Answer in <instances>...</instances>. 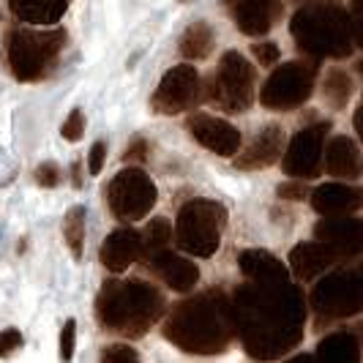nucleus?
<instances>
[{"label":"nucleus","mask_w":363,"mask_h":363,"mask_svg":"<svg viewBox=\"0 0 363 363\" xmlns=\"http://www.w3.org/2000/svg\"><path fill=\"white\" fill-rule=\"evenodd\" d=\"M235 333L246 352L259 361H273L290 352L303 339L306 298L292 281L284 284H240L230 298Z\"/></svg>","instance_id":"nucleus-1"},{"label":"nucleus","mask_w":363,"mask_h":363,"mask_svg":"<svg viewBox=\"0 0 363 363\" xmlns=\"http://www.w3.org/2000/svg\"><path fill=\"white\" fill-rule=\"evenodd\" d=\"M164 336L183 352L213 355L227 350L235 339L233 306L221 290L200 292L169 311Z\"/></svg>","instance_id":"nucleus-2"},{"label":"nucleus","mask_w":363,"mask_h":363,"mask_svg":"<svg viewBox=\"0 0 363 363\" xmlns=\"http://www.w3.org/2000/svg\"><path fill=\"white\" fill-rule=\"evenodd\" d=\"M96 314L107 330L140 339L164 314V298L145 281H107L96 298Z\"/></svg>","instance_id":"nucleus-3"},{"label":"nucleus","mask_w":363,"mask_h":363,"mask_svg":"<svg viewBox=\"0 0 363 363\" xmlns=\"http://www.w3.org/2000/svg\"><path fill=\"white\" fill-rule=\"evenodd\" d=\"M298 50L311 57H336L342 60L355 50L352 25L345 9L330 3H309L295 11L290 22Z\"/></svg>","instance_id":"nucleus-4"},{"label":"nucleus","mask_w":363,"mask_h":363,"mask_svg":"<svg viewBox=\"0 0 363 363\" xmlns=\"http://www.w3.org/2000/svg\"><path fill=\"white\" fill-rule=\"evenodd\" d=\"M66 47V30H28L9 33V66L19 82H36L52 72L57 55Z\"/></svg>","instance_id":"nucleus-5"},{"label":"nucleus","mask_w":363,"mask_h":363,"mask_svg":"<svg viewBox=\"0 0 363 363\" xmlns=\"http://www.w3.org/2000/svg\"><path fill=\"white\" fill-rule=\"evenodd\" d=\"M224 224H227V208L221 202L194 197L181 208L172 238L189 255L213 257L221 246Z\"/></svg>","instance_id":"nucleus-6"},{"label":"nucleus","mask_w":363,"mask_h":363,"mask_svg":"<svg viewBox=\"0 0 363 363\" xmlns=\"http://www.w3.org/2000/svg\"><path fill=\"white\" fill-rule=\"evenodd\" d=\"M205 99L224 112H246L255 104V66L240 52H227L208 82Z\"/></svg>","instance_id":"nucleus-7"},{"label":"nucleus","mask_w":363,"mask_h":363,"mask_svg":"<svg viewBox=\"0 0 363 363\" xmlns=\"http://www.w3.org/2000/svg\"><path fill=\"white\" fill-rule=\"evenodd\" d=\"M314 79H317L314 63H306V60L284 63L265 79L259 91V104L265 109H279V112L301 107L303 101H309Z\"/></svg>","instance_id":"nucleus-8"},{"label":"nucleus","mask_w":363,"mask_h":363,"mask_svg":"<svg viewBox=\"0 0 363 363\" xmlns=\"http://www.w3.org/2000/svg\"><path fill=\"white\" fill-rule=\"evenodd\" d=\"M361 271L350 268L325 276L314 290H311V306L317 311L320 325L330 320H345L361 311Z\"/></svg>","instance_id":"nucleus-9"},{"label":"nucleus","mask_w":363,"mask_h":363,"mask_svg":"<svg viewBox=\"0 0 363 363\" xmlns=\"http://www.w3.org/2000/svg\"><path fill=\"white\" fill-rule=\"evenodd\" d=\"M156 183L147 178V172L137 167H126L118 172L107 186V202L115 218L121 221H140L145 218L156 205Z\"/></svg>","instance_id":"nucleus-10"},{"label":"nucleus","mask_w":363,"mask_h":363,"mask_svg":"<svg viewBox=\"0 0 363 363\" xmlns=\"http://www.w3.org/2000/svg\"><path fill=\"white\" fill-rule=\"evenodd\" d=\"M330 123H317V126L301 128L290 140V145L281 150V169L292 178H314L320 175L323 164V143L328 137Z\"/></svg>","instance_id":"nucleus-11"},{"label":"nucleus","mask_w":363,"mask_h":363,"mask_svg":"<svg viewBox=\"0 0 363 363\" xmlns=\"http://www.w3.org/2000/svg\"><path fill=\"white\" fill-rule=\"evenodd\" d=\"M200 96V74L191 63H181L162 77L159 88L150 99V107L159 115H178L189 109Z\"/></svg>","instance_id":"nucleus-12"},{"label":"nucleus","mask_w":363,"mask_h":363,"mask_svg":"<svg viewBox=\"0 0 363 363\" xmlns=\"http://www.w3.org/2000/svg\"><path fill=\"white\" fill-rule=\"evenodd\" d=\"M186 128L191 131V137L200 145H205L208 150L218 153V156H235L238 150H240V131L233 123L221 121V118L197 112V115L189 118Z\"/></svg>","instance_id":"nucleus-13"},{"label":"nucleus","mask_w":363,"mask_h":363,"mask_svg":"<svg viewBox=\"0 0 363 363\" xmlns=\"http://www.w3.org/2000/svg\"><path fill=\"white\" fill-rule=\"evenodd\" d=\"M342 259H350V257L342 249L325 243V240L298 243L290 252V271L298 281H311V279H317L320 273L328 271L336 262H342Z\"/></svg>","instance_id":"nucleus-14"},{"label":"nucleus","mask_w":363,"mask_h":363,"mask_svg":"<svg viewBox=\"0 0 363 363\" xmlns=\"http://www.w3.org/2000/svg\"><path fill=\"white\" fill-rule=\"evenodd\" d=\"M246 36H265L281 17V0H224Z\"/></svg>","instance_id":"nucleus-15"},{"label":"nucleus","mask_w":363,"mask_h":363,"mask_svg":"<svg viewBox=\"0 0 363 363\" xmlns=\"http://www.w3.org/2000/svg\"><path fill=\"white\" fill-rule=\"evenodd\" d=\"M147 262H150L153 273L162 279L169 290H175V292H191L194 290V284L200 281L197 265H194L191 259H186V257L172 255L169 249H162V252L150 255L147 257Z\"/></svg>","instance_id":"nucleus-16"},{"label":"nucleus","mask_w":363,"mask_h":363,"mask_svg":"<svg viewBox=\"0 0 363 363\" xmlns=\"http://www.w3.org/2000/svg\"><path fill=\"white\" fill-rule=\"evenodd\" d=\"M101 262L112 273H123L143 257V235L137 230H115L101 246Z\"/></svg>","instance_id":"nucleus-17"},{"label":"nucleus","mask_w":363,"mask_h":363,"mask_svg":"<svg viewBox=\"0 0 363 363\" xmlns=\"http://www.w3.org/2000/svg\"><path fill=\"white\" fill-rule=\"evenodd\" d=\"M281 150H284V128L265 126V131L252 145L235 153V167L238 169H265V167L279 162Z\"/></svg>","instance_id":"nucleus-18"},{"label":"nucleus","mask_w":363,"mask_h":363,"mask_svg":"<svg viewBox=\"0 0 363 363\" xmlns=\"http://www.w3.org/2000/svg\"><path fill=\"white\" fill-rule=\"evenodd\" d=\"M314 238L342 249L347 257H358L361 252V218L355 216H325L314 227Z\"/></svg>","instance_id":"nucleus-19"},{"label":"nucleus","mask_w":363,"mask_h":363,"mask_svg":"<svg viewBox=\"0 0 363 363\" xmlns=\"http://www.w3.org/2000/svg\"><path fill=\"white\" fill-rule=\"evenodd\" d=\"M238 265H240V273L249 281H257V284H284V281H290V271L265 249L240 252Z\"/></svg>","instance_id":"nucleus-20"},{"label":"nucleus","mask_w":363,"mask_h":363,"mask_svg":"<svg viewBox=\"0 0 363 363\" xmlns=\"http://www.w3.org/2000/svg\"><path fill=\"white\" fill-rule=\"evenodd\" d=\"M311 205L323 216H347L361 208V191L345 183H325L311 191Z\"/></svg>","instance_id":"nucleus-21"},{"label":"nucleus","mask_w":363,"mask_h":363,"mask_svg":"<svg viewBox=\"0 0 363 363\" xmlns=\"http://www.w3.org/2000/svg\"><path fill=\"white\" fill-rule=\"evenodd\" d=\"M325 172L336 178H350L355 181L361 175V150L358 143L350 137H333L325 147Z\"/></svg>","instance_id":"nucleus-22"},{"label":"nucleus","mask_w":363,"mask_h":363,"mask_svg":"<svg viewBox=\"0 0 363 363\" xmlns=\"http://www.w3.org/2000/svg\"><path fill=\"white\" fill-rule=\"evenodd\" d=\"M11 14L28 25H55L66 14L69 0H6Z\"/></svg>","instance_id":"nucleus-23"},{"label":"nucleus","mask_w":363,"mask_h":363,"mask_svg":"<svg viewBox=\"0 0 363 363\" xmlns=\"http://www.w3.org/2000/svg\"><path fill=\"white\" fill-rule=\"evenodd\" d=\"M317 358H325L330 363H358V336L352 333H330L317 345Z\"/></svg>","instance_id":"nucleus-24"},{"label":"nucleus","mask_w":363,"mask_h":363,"mask_svg":"<svg viewBox=\"0 0 363 363\" xmlns=\"http://www.w3.org/2000/svg\"><path fill=\"white\" fill-rule=\"evenodd\" d=\"M213 30L208 22H191L181 36V52L186 60H205L208 55L213 52Z\"/></svg>","instance_id":"nucleus-25"},{"label":"nucleus","mask_w":363,"mask_h":363,"mask_svg":"<svg viewBox=\"0 0 363 363\" xmlns=\"http://www.w3.org/2000/svg\"><path fill=\"white\" fill-rule=\"evenodd\" d=\"M63 238H66L72 255L82 259V249H85V208L82 205L69 208V213L63 218Z\"/></svg>","instance_id":"nucleus-26"},{"label":"nucleus","mask_w":363,"mask_h":363,"mask_svg":"<svg viewBox=\"0 0 363 363\" xmlns=\"http://www.w3.org/2000/svg\"><path fill=\"white\" fill-rule=\"evenodd\" d=\"M350 93H352V82L342 69H330L323 79V96L333 109H342L350 101Z\"/></svg>","instance_id":"nucleus-27"},{"label":"nucleus","mask_w":363,"mask_h":363,"mask_svg":"<svg viewBox=\"0 0 363 363\" xmlns=\"http://www.w3.org/2000/svg\"><path fill=\"white\" fill-rule=\"evenodd\" d=\"M143 235V255H156V252H162V249H169V243H172V227H169V221L167 218H153L150 224H147L145 233H140Z\"/></svg>","instance_id":"nucleus-28"},{"label":"nucleus","mask_w":363,"mask_h":363,"mask_svg":"<svg viewBox=\"0 0 363 363\" xmlns=\"http://www.w3.org/2000/svg\"><path fill=\"white\" fill-rule=\"evenodd\" d=\"M60 134H63V140H69V143L82 140V134H85V115H82V109H72V112H69V118H66L63 126H60Z\"/></svg>","instance_id":"nucleus-29"},{"label":"nucleus","mask_w":363,"mask_h":363,"mask_svg":"<svg viewBox=\"0 0 363 363\" xmlns=\"http://www.w3.org/2000/svg\"><path fill=\"white\" fill-rule=\"evenodd\" d=\"M101 361L107 363H134L140 361V352L134 350V347H126V345H112L107 350H101Z\"/></svg>","instance_id":"nucleus-30"},{"label":"nucleus","mask_w":363,"mask_h":363,"mask_svg":"<svg viewBox=\"0 0 363 363\" xmlns=\"http://www.w3.org/2000/svg\"><path fill=\"white\" fill-rule=\"evenodd\" d=\"M74 339H77V323L69 320L63 330H60V358L63 361H72L74 358Z\"/></svg>","instance_id":"nucleus-31"},{"label":"nucleus","mask_w":363,"mask_h":363,"mask_svg":"<svg viewBox=\"0 0 363 363\" xmlns=\"http://www.w3.org/2000/svg\"><path fill=\"white\" fill-rule=\"evenodd\" d=\"M36 181H38V186H44V189H55V186L60 183V169H57V164H52V162L38 164Z\"/></svg>","instance_id":"nucleus-32"},{"label":"nucleus","mask_w":363,"mask_h":363,"mask_svg":"<svg viewBox=\"0 0 363 363\" xmlns=\"http://www.w3.org/2000/svg\"><path fill=\"white\" fill-rule=\"evenodd\" d=\"M252 50H255V57L259 66H273L279 60V47L273 41H257Z\"/></svg>","instance_id":"nucleus-33"},{"label":"nucleus","mask_w":363,"mask_h":363,"mask_svg":"<svg viewBox=\"0 0 363 363\" xmlns=\"http://www.w3.org/2000/svg\"><path fill=\"white\" fill-rule=\"evenodd\" d=\"M22 347V333H19L17 328H6V330H0V355H9V352H14Z\"/></svg>","instance_id":"nucleus-34"},{"label":"nucleus","mask_w":363,"mask_h":363,"mask_svg":"<svg viewBox=\"0 0 363 363\" xmlns=\"http://www.w3.org/2000/svg\"><path fill=\"white\" fill-rule=\"evenodd\" d=\"M147 159V143L143 137H134L128 150L123 153V162H145Z\"/></svg>","instance_id":"nucleus-35"},{"label":"nucleus","mask_w":363,"mask_h":363,"mask_svg":"<svg viewBox=\"0 0 363 363\" xmlns=\"http://www.w3.org/2000/svg\"><path fill=\"white\" fill-rule=\"evenodd\" d=\"M350 25H352V36H355V47H361L363 41V22H361V0H352V9H350Z\"/></svg>","instance_id":"nucleus-36"},{"label":"nucleus","mask_w":363,"mask_h":363,"mask_svg":"<svg viewBox=\"0 0 363 363\" xmlns=\"http://www.w3.org/2000/svg\"><path fill=\"white\" fill-rule=\"evenodd\" d=\"M104 159H107V145H104V143H96V145L91 147V156H88V169H91L93 175L101 172Z\"/></svg>","instance_id":"nucleus-37"},{"label":"nucleus","mask_w":363,"mask_h":363,"mask_svg":"<svg viewBox=\"0 0 363 363\" xmlns=\"http://www.w3.org/2000/svg\"><path fill=\"white\" fill-rule=\"evenodd\" d=\"M276 194H279L281 200H303L309 191H306V186H303V183H281Z\"/></svg>","instance_id":"nucleus-38"},{"label":"nucleus","mask_w":363,"mask_h":363,"mask_svg":"<svg viewBox=\"0 0 363 363\" xmlns=\"http://www.w3.org/2000/svg\"><path fill=\"white\" fill-rule=\"evenodd\" d=\"M355 128H358V131H363V128H361V109L355 112Z\"/></svg>","instance_id":"nucleus-39"},{"label":"nucleus","mask_w":363,"mask_h":363,"mask_svg":"<svg viewBox=\"0 0 363 363\" xmlns=\"http://www.w3.org/2000/svg\"><path fill=\"white\" fill-rule=\"evenodd\" d=\"M295 3H330V0H295Z\"/></svg>","instance_id":"nucleus-40"}]
</instances>
